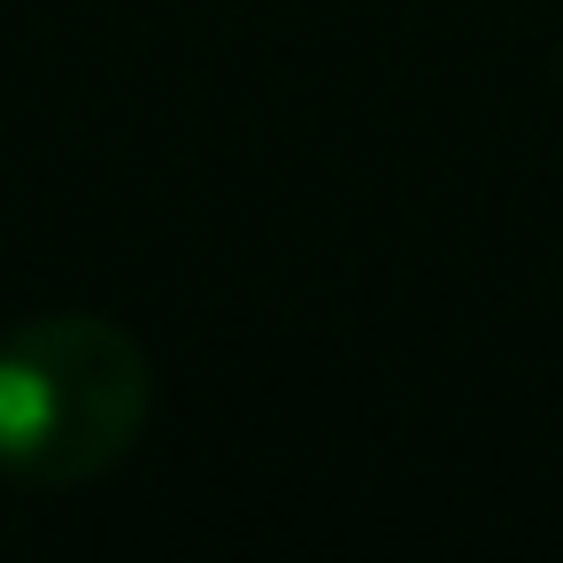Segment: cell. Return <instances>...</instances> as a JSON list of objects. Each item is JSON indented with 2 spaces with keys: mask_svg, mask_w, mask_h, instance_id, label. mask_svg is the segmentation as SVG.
Listing matches in <instances>:
<instances>
[{
  "mask_svg": "<svg viewBox=\"0 0 563 563\" xmlns=\"http://www.w3.org/2000/svg\"><path fill=\"white\" fill-rule=\"evenodd\" d=\"M147 347L86 309L32 317L0 340V471L24 486L101 478L147 424Z\"/></svg>",
  "mask_w": 563,
  "mask_h": 563,
  "instance_id": "cell-1",
  "label": "cell"
}]
</instances>
